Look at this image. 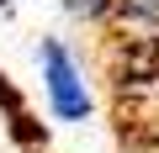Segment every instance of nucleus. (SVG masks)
<instances>
[{
  "label": "nucleus",
  "mask_w": 159,
  "mask_h": 153,
  "mask_svg": "<svg viewBox=\"0 0 159 153\" xmlns=\"http://www.w3.org/2000/svg\"><path fill=\"white\" fill-rule=\"evenodd\" d=\"M111 27H122V37H154L159 42V0H117Z\"/></svg>",
  "instance_id": "f03ea898"
},
{
  "label": "nucleus",
  "mask_w": 159,
  "mask_h": 153,
  "mask_svg": "<svg viewBox=\"0 0 159 153\" xmlns=\"http://www.w3.org/2000/svg\"><path fill=\"white\" fill-rule=\"evenodd\" d=\"M0 6H16V0H0Z\"/></svg>",
  "instance_id": "20e7f679"
},
{
  "label": "nucleus",
  "mask_w": 159,
  "mask_h": 153,
  "mask_svg": "<svg viewBox=\"0 0 159 153\" xmlns=\"http://www.w3.org/2000/svg\"><path fill=\"white\" fill-rule=\"evenodd\" d=\"M37 69H43V100H48L53 121H90L96 90L85 79V63L74 58V48L64 37H43L37 42Z\"/></svg>",
  "instance_id": "f257e3e1"
},
{
  "label": "nucleus",
  "mask_w": 159,
  "mask_h": 153,
  "mask_svg": "<svg viewBox=\"0 0 159 153\" xmlns=\"http://www.w3.org/2000/svg\"><path fill=\"white\" fill-rule=\"evenodd\" d=\"M58 6L80 27H111V16H117V0H58Z\"/></svg>",
  "instance_id": "7ed1b4c3"
}]
</instances>
